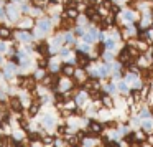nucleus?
<instances>
[{
    "label": "nucleus",
    "instance_id": "nucleus-35",
    "mask_svg": "<svg viewBox=\"0 0 153 147\" xmlns=\"http://www.w3.org/2000/svg\"><path fill=\"white\" fill-rule=\"evenodd\" d=\"M107 91H110V93H115V86H114L112 83L107 84Z\"/></svg>",
    "mask_w": 153,
    "mask_h": 147
},
{
    "label": "nucleus",
    "instance_id": "nucleus-23",
    "mask_svg": "<svg viewBox=\"0 0 153 147\" xmlns=\"http://www.w3.org/2000/svg\"><path fill=\"white\" fill-rule=\"evenodd\" d=\"M86 99H87V93H86V91H81V93H77V98H76V103H77V104H82Z\"/></svg>",
    "mask_w": 153,
    "mask_h": 147
},
{
    "label": "nucleus",
    "instance_id": "nucleus-19",
    "mask_svg": "<svg viewBox=\"0 0 153 147\" xmlns=\"http://www.w3.org/2000/svg\"><path fill=\"white\" fill-rule=\"evenodd\" d=\"M104 45H105V50H109V51H112L114 48H115V45H117V41L114 40V38H107L105 41H104Z\"/></svg>",
    "mask_w": 153,
    "mask_h": 147
},
{
    "label": "nucleus",
    "instance_id": "nucleus-31",
    "mask_svg": "<svg viewBox=\"0 0 153 147\" xmlns=\"http://www.w3.org/2000/svg\"><path fill=\"white\" fill-rule=\"evenodd\" d=\"M28 139H30V140H38V139H40V136H38V132H31L30 136H28Z\"/></svg>",
    "mask_w": 153,
    "mask_h": 147
},
{
    "label": "nucleus",
    "instance_id": "nucleus-42",
    "mask_svg": "<svg viewBox=\"0 0 153 147\" xmlns=\"http://www.w3.org/2000/svg\"><path fill=\"white\" fill-rule=\"evenodd\" d=\"M150 112H152V116H153V106H152V107H150Z\"/></svg>",
    "mask_w": 153,
    "mask_h": 147
},
{
    "label": "nucleus",
    "instance_id": "nucleus-7",
    "mask_svg": "<svg viewBox=\"0 0 153 147\" xmlns=\"http://www.w3.org/2000/svg\"><path fill=\"white\" fill-rule=\"evenodd\" d=\"M18 40L22 41V43H30L31 40H33V35H31V32H18Z\"/></svg>",
    "mask_w": 153,
    "mask_h": 147
},
{
    "label": "nucleus",
    "instance_id": "nucleus-20",
    "mask_svg": "<svg viewBox=\"0 0 153 147\" xmlns=\"http://www.w3.org/2000/svg\"><path fill=\"white\" fill-rule=\"evenodd\" d=\"M142 98H143V96H142V93H140L138 89H133V91H132V98H130V101H132V103H138Z\"/></svg>",
    "mask_w": 153,
    "mask_h": 147
},
{
    "label": "nucleus",
    "instance_id": "nucleus-9",
    "mask_svg": "<svg viewBox=\"0 0 153 147\" xmlns=\"http://www.w3.org/2000/svg\"><path fill=\"white\" fill-rule=\"evenodd\" d=\"M10 107L13 111H17V112H20L22 109H23V104H22V101H18V98L17 96H13L10 99Z\"/></svg>",
    "mask_w": 153,
    "mask_h": 147
},
{
    "label": "nucleus",
    "instance_id": "nucleus-28",
    "mask_svg": "<svg viewBox=\"0 0 153 147\" xmlns=\"http://www.w3.org/2000/svg\"><path fill=\"white\" fill-rule=\"evenodd\" d=\"M50 68H51V73H56V71L61 70V66H59V64H56V63H51Z\"/></svg>",
    "mask_w": 153,
    "mask_h": 147
},
{
    "label": "nucleus",
    "instance_id": "nucleus-17",
    "mask_svg": "<svg viewBox=\"0 0 153 147\" xmlns=\"http://www.w3.org/2000/svg\"><path fill=\"white\" fill-rule=\"evenodd\" d=\"M71 84H73V83H71V81H69V78H63V80H61L59 81V89L61 91H66V89H69V88H71Z\"/></svg>",
    "mask_w": 153,
    "mask_h": 147
},
{
    "label": "nucleus",
    "instance_id": "nucleus-1",
    "mask_svg": "<svg viewBox=\"0 0 153 147\" xmlns=\"http://www.w3.org/2000/svg\"><path fill=\"white\" fill-rule=\"evenodd\" d=\"M50 30H51V20H50V18H41V20L36 23V33H38V37L46 35Z\"/></svg>",
    "mask_w": 153,
    "mask_h": 147
},
{
    "label": "nucleus",
    "instance_id": "nucleus-38",
    "mask_svg": "<svg viewBox=\"0 0 153 147\" xmlns=\"http://www.w3.org/2000/svg\"><path fill=\"white\" fill-rule=\"evenodd\" d=\"M5 15H7V12H5V8H2V7H0V20H2V18H4Z\"/></svg>",
    "mask_w": 153,
    "mask_h": 147
},
{
    "label": "nucleus",
    "instance_id": "nucleus-5",
    "mask_svg": "<svg viewBox=\"0 0 153 147\" xmlns=\"http://www.w3.org/2000/svg\"><path fill=\"white\" fill-rule=\"evenodd\" d=\"M0 40H13V30L7 25H0Z\"/></svg>",
    "mask_w": 153,
    "mask_h": 147
},
{
    "label": "nucleus",
    "instance_id": "nucleus-40",
    "mask_svg": "<svg viewBox=\"0 0 153 147\" xmlns=\"http://www.w3.org/2000/svg\"><path fill=\"white\" fill-rule=\"evenodd\" d=\"M22 130H17V132H15V139H22Z\"/></svg>",
    "mask_w": 153,
    "mask_h": 147
},
{
    "label": "nucleus",
    "instance_id": "nucleus-34",
    "mask_svg": "<svg viewBox=\"0 0 153 147\" xmlns=\"http://www.w3.org/2000/svg\"><path fill=\"white\" fill-rule=\"evenodd\" d=\"M43 142L51 144V142H53V137H51V136H45V137H43Z\"/></svg>",
    "mask_w": 153,
    "mask_h": 147
},
{
    "label": "nucleus",
    "instance_id": "nucleus-26",
    "mask_svg": "<svg viewBox=\"0 0 153 147\" xmlns=\"http://www.w3.org/2000/svg\"><path fill=\"white\" fill-rule=\"evenodd\" d=\"M104 60H105V61H112L114 60V53H112V51H109V50H105V53H104Z\"/></svg>",
    "mask_w": 153,
    "mask_h": 147
},
{
    "label": "nucleus",
    "instance_id": "nucleus-44",
    "mask_svg": "<svg viewBox=\"0 0 153 147\" xmlns=\"http://www.w3.org/2000/svg\"><path fill=\"white\" fill-rule=\"evenodd\" d=\"M115 2H119V0H115Z\"/></svg>",
    "mask_w": 153,
    "mask_h": 147
},
{
    "label": "nucleus",
    "instance_id": "nucleus-25",
    "mask_svg": "<svg viewBox=\"0 0 153 147\" xmlns=\"http://www.w3.org/2000/svg\"><path fill=\"white\" fill-rule=\"evenodd\" d=\"M86 33V32H84V28L81 27V25H77V27H74V35H77V37H81L82 38V35Z\"/></svg>",
    "mask_w": 153,
    "mask_h": 147
},
{
    "label": "nucleus",
    "instance_id": "nucleus-39",
    "mask_svg": "<svg viewBox=\"0 0 153 147\" xmlns=\"http://www.w3.org/2000/svg\"><path fill=\"white\" fill-rule=\"evenodd\" d=\"M20 126H22V127H23V129H27V127H28V124H27V121H25V119H20Z\"/></svg>",
    "mask_w": 153,
    "mask_h": 147
},
{
    "label": "nucleus",
    "instance_id": "nucleus-4",
    "mask_svg": "<svg viewBox=\"0 0 153 147\" xmlns=\"http://www.w3.org/2000/svg\"><path fill=\"white\" fill-rule=\"evenodd\" d=\"M36 51L41 55V56H46V58L51 56V50H50V43H48V41H38Z\"/></svg>",
    "mask_w": 153,
    "mask_h": 147
},
{
    "label": "nucleus",
    "instance_id": "nucleus-13",
    "mask_svg": "<svg viewBox=\"0 0 153 147\" xmlns=\"http://www.w3.org/2000/svg\"><path fill=\"white\" fill-rule=\"evenodd\" d=\"M64 17H66V18H71V20H76V18L79 17V10H77V8H66V12H64Z\"/></svg>",
    "mask_w": 153,
    "mask_h": 147
},
{
    "label": "nucleus",
    "instance_id": "nucleus-21",
    "mask_svg": "<svg viewBox=\"0 0 153 147\" xmlns=\"http://www.w3.org/2000/svg\"><path fill=\"white\" fill-rule=\"evenodd\" d=\"M82 41H84V43H89V45H92L94 41H97V40H96V38H94L91 33H89V32H86V33L82 35Z\"/></svg>",
    "mask_w": 153,
    "mask_h": 147
},
{
    "label": "nucleus",
    "instance_id": "nucleus-29",
    "mask_svg": "<svg viewBox=\"0 0 153 147\" xmlns=\"http://www.w3.org/2000/svg\"><path fill=\"white\" fill-rule=\"evenodd\" d=\"M119 89L120 91H123V93H127V91H128V86H127V83H119Z\"/></svg>",
    "mask_w": 153,
    "mask_h": 147
},
{
    "label": "nucleus",
    "instance_id": "nucleus-30",
    "mask_svg": "<svg viewBox=\"0 0 153 147\" xmlns=\"http://www.w3.org/2000/svg\"><path fill=\"white\" fill-rule=\"evenodd\" d=\"M59 56H63V58H66V56H69V50H68V48H61L59 50Z\"/></svg>",
    "mask_w": 153,
    "mask_h": 147
},
{
    "label": "nucleus",
    "instance_id": "nucleus-11",
    "mask_svg": "<svg viewBox=\"0 0 153 147\" xmlns=\"http://www.w3.org/2000/svg\"><path fill=\"white\" fill-rule=\"evenodd\" d=\"M61 71L64 73V76H74V73H76V68L73 66L71 63H68V64H64V66H61Z\"/></svg>",
    "mask_w": 153,
    "mask_h": 147
},
{
    "label": "nucleus",
    "instance_id": "nucleus-24",
    "mask_svg": "<svg viewBox=\"0 0 153 147\" xmlns=\"http://www.w3.org/2000/svg\"><path fill=\"white\" fill-rule=\"evenodd\" d=\"M102 103L105 104V107H109V109H110V107L114 106V99H112V98H109V96H107V94H105V96L102 98Z\"/></svg>",
    "mask_w": 153,
    "mask_h": 147
},
{
    "label": "nucleus",
    "instance_id": "nucleus-12",
    "mask_svg": "<svg viewBox=\"0 0 153 147\" xmlns=\"http://www.w3.org/2000/svg\"><path fill=\"white\" fill-rule=\"evenodd\" d=\"M112 71V68L109 66V64H102V66H97V76H100V78H105L107 74Z\"/></svg>",
    "mask_w": 153,
    "mask_h": 147
},
{
    "label": "nucleus",
    "instance_id": "nucleus-43",
    "mask_svg": "<svg viewBox=\"0 0 153 147\" xmlns=\"http://www.w3.org/2000/svg\"><path fill=\"white\" fill-rule=\"evenodd\" d=\"M12 2H20V0H12Z\"/></svg>",
    "mask_w": 153,
    "mask_h": 147
},
{
    "label": "nucleus",
    "instance_id": "nucleus-16",
    "mask_svg": "<svg viewBox=\"0 0 153 147\" xmlns=\"http://www.w3.org/2000/svg\"><path fill=\"white\" fill-rule=\"evenodd\" d=\"M89 127H91V132H97V134H99L100 130H102V124L97 122V121H91Z\"/></svg>",
    "mask_w": 153,
    "mask_h": 147
},
{
    "label": "nucleus",
    "instance_id": "nucleus-41",
    "mask_svg": "<svg viewBox=\"0 0 153 147\" xmlns=\"http://www.w3.org/2000/svg\"><path fill=\"white\" fill-rule=\"evenodd\" d=\"M107 147H120V146L117 142H109V144H107Z\"/></svg>",
    "mask_w": 153,
    "mask_h": 147
},
{
    "label": "nucleus",
    "instance_id": "nucleus-8",
    "mask_svg": "<svg viewBox=\"0 0 153 147\" xmlns=\"http://www.w3.org/2000/svg\"><path fill=\"white\" fill-rule=\"evenodd\" d=\"M31 25H33V20H31V17H25L23 20L18 22V28H22V30H28V28H31Z\"/></svg>",
    "mask_w": 153,
    "mask_h": 147
},
{
    "label": "nucleus",
    "instance_id": "nucleus-27",
    "mask_svg": "<svg viewBox=\"0 0 153 147\" xmlns=\"http://www.w3.org/2000/svg\"><path fill=\"white\" fill-rule=\"evenodd\" d=\"M92 146H94V140L92 139H89V137H87V139H84L82 147H92Z\"/></svg>",
    "mask_w": 153,
    "mask_h": 147
},
{
    "label": "nucleus",
    "instance_id": "nucleus-33",
    "mask_svg": "<svg viewBox=\"0 0 153 147\" xmlns=\"http://www.w3.org/2000/svg\"><path fill=\"white\" fill-rule=\"evenodd\" d=\"M5 51H7V45L4 41H0V53H5Z\"/></svg>",
    "mask_w": 153,
    "mask_h": 147
},
{
    "label": "nucleus",
    "instance_id": "nucleus-36",
    "mask_svg": "<svg viewBox=\"0 0 153 147\" xmlns=\"http://www.w3.org/2000/svg\"><path fill=\"white\" fill-rule=\"evenodd\" d=\"M61 2H63V0H48V4L50 5H59Z\"/></svg>",
    "mask_w": 153,
    "mask_h": 147
},
{
    "label": "nucleus",
    "instance_id": "nucleus-37",
    "mask_svg": "<svg viewBox=\"0 0 153 147\" xmlns=\"http://www.w3.org/2000/svg\"><path fill=\"white\" fill-rule=\"evenodd\" d=\"M66 130H68L66 126H59V127H58V132H59V134H64Z\"/></svg>",
    "mask_w": 153,
    "mask_h": 147
},
{
    "label": "nucleus",
    "instance_id": "nucleus-18",
    "mask_svg": "<svg viewBox=\"0 0 153 147\" xmlns=\"http://www.w3.org/2000/svg\"><path fill=\"white\" fill-rule=\"evenodd\" d=\"M40 111V103L38 101H35V103L30 104V109H28V112H30V116H35V114Z\"/></svg>",
    "mask_w": 153,
    "mask_h": 147
},
{
    "label": "nucleus",
    "instance_id": "nucleus-3",
    "mask_svg": "<svg viewBox=\"0 0 153 147\" xmlns=\"http://www.w3.org/2000/svg\"><path fill=\"white\" fill-rule=\"evenodd\" d=\"M76 63L79 64L81 68H87L89 66V63H91V56L87 53H84V51H77L76 53Z\"/></svg>",
    "mask_w": 153,
    "mask_h": 147
},
{
    "label": "nucleus",
    "instance_id": "nucleus-10",
    "mask_svg": "<svg viewBox=\"0 0 153 147\" xmlns=\"http://www.w3.org/2000/svg\"><path fill=\"white\" fill-rule=\"evenodd\" d=\"M122 17H123V20L125 22H135L137 18H138V15H135V12L133 10H125V12H122Z\"/></svg>",
    "mask_w": 153,
    "mask_h": 147
},
{
    "label": "nucleus",
    "instance_id": "nucleus-32",
    "mask_svg": "<svg viewBox=\"0 0 153 147\" xmlns=\"http://www.w3.org/2000/svg\"><path fill=\"white\" fill-rule=\"evenodd\" d=\"M143 127H145V129H152V127H153L152 121H145V122H143Z\"/></svg>",
    "mask_w": 153,
    "mask_h": 147
},
{
    "label": "nucleus",
    "instance_id": "nucleus-14",
    "mask_svg": "<svg viewBox=\"0 0 153 147\" xmlns=\"http://www.w3.org/2000/svg\"><path fill=\"white\" fill-rule=\"evenodd\" d=\"M63 37H64V45H66V46H73V45L76 43V38H74V35L69 33V32H68V33H64Z\"/></svg>",
    "mask_w": 153,
    "mask_h": 147
},
{
    "label": "nucleus",
    "instance_id": "nucleus-22",
    "mask_svg": "<svg viewBox=\"0 0 153 147\" xmlns=\"http://www.w3.org/2000/svg\"><path fill=\"white\" fill-rule=\"evenodd\" d=\"M68 144H69L71 147H77L79 146V137L77 136H69L68 137Z\"/></svg>",
    "mask_w": 153,
    "mask_h": 147
},
{
    "label": "nucleus",
    "instance_id": "nucleus-15",
    "mask_svg": "<svg viewBox=\"0 0 153 147\" xmlns=\"http://www.w3.org/2000/svg\"><path fill=\"white\" fill-rule=\"evenodd\" d=\"M43 126L48 127V129H51V127H54V119L53 116H50V114H46V116L43 117Z\"/></svg>",
    "mask_w": 153,
    "mask_h": 147
},
{
    "label": "nucleus",
    "instance_id": "nucleus-2",
    "mask_svg": "<svg viewBox=\"0 0 153 147\" xmlns=\"http://www.w3.org/2000/svg\"><path fill=\"white\" fill-rule=\"evenodd\" d=\"M5 12H7V18L10 22H20V10H18L17 5L8 4L7 8H5Z\"/></svg>",
    "mask_w": 153,
    "mask_h": 147
},
{
    "label": "nucleus",
    "instance_id": "nucleus-6",
    "mask_svg": "<svg viewBox=\"0 0 153 147\" xmlns=\"http://www.w3.org/2000/svg\"><path fill=\"white\" fill-rule=\"evenodd\" d=\"M17 73H18V68H17V64H15V63H8L7 66L4 68V76L7 78V80L13 78Z\"/></svg>",
    "mask_w": 153,
    "mask_h": 147
}]
</instances>
